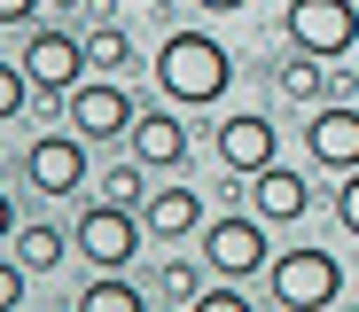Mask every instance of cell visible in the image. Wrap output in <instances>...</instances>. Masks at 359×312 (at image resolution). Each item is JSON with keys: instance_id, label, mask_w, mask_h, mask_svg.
<instances>
[{"instance_id": "obj_1", "label": "cell", "mask_w": 359, "mask_h": 312, "mask_svg": "<svg viewBox=\"0 0 359 312\" xmlns=\"http://www.w3.org/2000/svg\"><path fill=\"white\" fill-rule=\"evenodd\" d=\"M156 86H164L172 109H211V102H226V86H234V55H226L211 32H172V39L156 47Z\"/></svg>"}, {"instance_id": "obj_2", "label": "cell", "mask_w": 359, "mask_h": 312, "mask_svg": "<svg viewBox=\"0 0 359 312\" xmlns=\"http://www.w3.org/2000/svg\"><path fill=\"white\" fill-rule=\"evenodd\" d=\"M141 242H149V219L133 211V203H86L79 211V226H71V250L94 266V273H126L133 258H141Z\"/></svg>"}, {"instance_id": "obj_3", "label": "cell", "mask_w": 359, "mask_h": 312, "mask_svg": "<svg viewBox=\"0 0 359 312\" xmlns=\"http://www.w3.org/2000/svg\"><path fill=\"white\" fill-rule=\"evenodd\" d=\"M266 289L281 312H328L344 297V266H336V250L305 242V250H281V258L266 266Z\"/></svg>"}, {"instance_id": "obj_4", "label": "cell", "mask_w": 359, "mask_h": 312, "mask_svg": "<svg viewBox=\"0 0 359 312\" xmlns=\"http://www.w3.org/2000/svg\"><path fill=\"white\" fill-rule=\"evenodd\" d=\"M203 258H211L219 281H250V273H266V266H273L266 219H258V211H226V219H211V226H203Z\"/></svg>"}, {"instance_id": "obj_5", "label": "cell", "mask_w": 359, "mask_h": 312, "mask_svg": "<svg viewBox=\"0 0 359 312\" xmlns=\"http://www.w3.org/2000/svg\"><path fill=\"white\" fill-rule=\"evenodd\" d=\"M281 24H289V47H297V55L336 62V55L359 47V0H289Z\"/></svg>"}, {"instance_id": "obj_6", "label": "cell", "mask_w": 359, "mask_h": 312, "mask_svg": "<svg viewBox=\"0 0 359 312\" xmlns=\"http://www.w3.org/2000/svg\"><path fill=\"white\" fill-rule=\"evenodd\" d=\"M24 71L39 79V94H47L55 109H63V102L86 86L94 62H86V39H71V32H32V39H24Z\"/></svg>"}, {"instance_id": "obj_7", "label": "cell", "mask_w": 359, "mask_h": 312, "mask_svg": "<svg viewBox=\"0 0 359 312\" xmlns=\"http://www.w3.org/2000/svg\"><path fill=\"white\" fill-rule=\"evenodd\" d=\"M24 179L39 187V196L71 203L79 187H86V133H39V141L24 149Z\"/></svg>"}, {"instance_id": "obj_8", "label": "cell", "mask_w": 359, "mask_h": 312, "mask_svg": "<svg viewBox=\"0 0 359 312\" xmlns=\"http://www.w3.org/2000/svg\"><path fill=\"white\" fill-rule=\"evenodd\" d=\"M63 117H71V133H86V141H117V133H133V125H141L133 94L117 86V79H86V86L63 102Z\"/></svg>"}, {"instance_id": "obj_9", "label": "cell", "mask_w": 359, "mask_h": 312, "mask_svg": "<svg viewBox=\"0 0 359 312\" xmlns=\"http://www.w3.org/2000/svg\"><path fill=\"white\" fill-rule=\"evenodd\" d=\"M305 149L328 172H359V102H320L305 125Z\"/></svg>"}, {"instance_id": "obj_10", "label": "cell", "mask_w": 359, "mask_h": 312, "mask_svg": "<svg viewBox=\"0 0 359 312\" xmlns=\"http://www.w3.org/2000/svg\"><path fill=\"white\" fill-rule=\"evenodd\" d=\"M273 117H258V109H234L226 125H219V164L234 172V179H258L266 164H273Z\"/></svg>"}, {"instance_id": "obj_11", "label": "cell", "mask_w": 359, "mask_h": 312, "mask_svg": "<svg viewBox=\"0 0 359 312\" xmlns=\"http://www.w3.org/2000/svg\"><path fill=\"white\" fill-rule=\"evenodd\" d=\"M243 196H250V211H258L266 226H297V219L313 211V179H305V172H289V164H266V172L243 187Z\"/></svg>"}, {"instance_id": "obj_12", "label": "cell", "mask_w": 359, "mask_h": 312, "mask_svg": "<svg viewBox=\"0 0 359 312\" xmlns=\"http://www.w3.org/2000/svg\"><path fill=\"white\" fill-rule=\"evenodd\" d=\"M141 219H149V234L156 242H188V234H203L211 219H203V187H149V203H141Z\"/></svg>"}, {"instance_id": "obj_13", "label": "cell", "mask_w": 359, "mask_h": 312, "mask_svg": "<svg viewBox=\"0 0 359 312\" xmlns=\"http://www.w3.org/2000/svg\"><path fill=\"white\" fill-rule=\"evenodd\" d=\"M126 141H133V156L149 172H180V164H188V125H180V109H141V125Z\"/></svg>"}, {"instance_id": "obj_14", "label": "cell", "mask_w": 359, "mask_h": 312, "mask_svg": "<svg viewBox=\"0 0 359 312\" xmlns=\"http://www.w3.org/2000/svg\"><path fill=\"white\" fill-rule=\"evenodd\" d=\"M79 312H149V297H141L126 273H94V281L79 289Z\"/></svg>"}, {"instance_id": "obj_15", "label": "cell", "mask_w": 359, "mask_h": 312, "mask_svg": "<svg viewBox=\"0 0 359 312\" xmlns=\"http://www.w3.org/2000/svg\"><path fill=\"white\" fill-rule=\"evenodd\" d=\"M86 62H94L102 79H126V71H133V39H126V24H94V32H86Z\"/></svg>"}, {"instance_id": "obj_16", "label": "cell", "mask_w": 359, "mask_h": 312, "mask_svg": "<svg viewBox=\"0 0 359 312\" xmlns=\"http://www.w3.org/2000/svg\"><path fill=\"white\" fill-rule=\"evenodd\" d=\"M281 94L305 102V109H320V102H328V62H320V55H297L289 71H281Z\"/></svg>"}, {"instance_id": "obj_17", "label": "cell", "mask_w": 359, "mask_h": 312, "mask_svg": "<svg viewBox=\"0 0 359 312\" xmlns=\"http://www.w3.org/2000/svg\"><path fill=\"white\" fill-rule=\"evenodd\" d=\"M16 258H24L32 273L63 266V258H71V250H63V226H16Z\"/></svg>"}, {"instance_id": "obj_18", "label": "cell", "mask_w": 359, "mask_h": 312, "mask_svg": "<svg viewBox=\"0 0 359 312\" xmlns=\"http://www.w3.org/2000/svg\"><path fill=\"white\" fill-rule=\"evenodd\" d=\"M203 266H211V258H203ZM203 266H196V258H172V266L156 273V289H164V297H172L180 312H188V304H196V297L211 289V281H203Z\"/></svg>"}, {"instance_id": "obj_19", "label": "cell", "mask_w": 359, "mask_h": 312, "mask_svg": "<svg viewBox=\"0 0 359 312\" xmlns=\"http://www.w3.org/2000/svg\"><path fill=\"white\" fill-rule=\"evenodd\" d=\"M32 94H39V79L24 71V55H16V62H0V117H24Z\"/></svg>"}, {"instance_id": "obj_20", "label": "cell", "mask_w": 359, "mask_h": 312, "mask_svg": "<svg viewBox=\"0 0 359 312\" xmlns=\"http://www.w3.org/2000/svg\"><path fill=\"white\" fill-rule=\"evenodd\" d=\"M102 196H109V203H149V164H141V156L117 164V172L102 179Z\"/></svg>"}, {"instance_id": "obj_21", "label": "cell", "mask_w": 359, "mask_h": 312, "mask_svg": "<svg viewBox=\"0 0 359 312\" xmlns=\"http://www.w3.org/2000/svg\"><path fill=\"white\" fill-rule=\"evenodd\" d=\"M24 289H32V266H24V258H8V266H0V312H16V304H24Z\"/></svg>"}, {"instance_id": "obj_22", "label": "cell", "mask_w": 359, "mask_h": 312, "mask_svg": "<svg viewBox=\"0 0 359 312\" xmlns=\"http://www.w3.org/2000/svg\"><path fill=\"white\" fill-rule=\"evenodd\" d=\"M188 312H250V297H243V289L226 281V289H203V297H196Z\"/></svg>"}, {"instance_id": "obj_23", "label": "cell", "mask_w": 359, "mask_h": 312, "mask_svg": "<svg viewBox=\"0 0 359 312\" xmlns=\"http://www.w3.org/2000/svg\"><path fill=\"white\" fill-rule=\"evenodd\" d=\"M336 226L359 234V172H344V187H336Z\"/></svg>"}, {"instance_id": "obj_24", "label": "cell", "mask_w": 359, "mask_h": 312, "mask_svg": "<svg viewBox=\"0 0 359 312\" xmlns=\"http://www.w3.org/2000/svg\"><path fill=\"white\" fill-rule=\"evenodd\" d=\"M39 16V0H0V24H32Z\"/></svg>"}, {"instance_id": "obj_25", "label": "cell", "mask_w": 359, "mask_h": 312, "mask_svg": "<svg viewBox=\"0 0 359 312\" xmlns=\"http://www.w3.org/2000/svg\"><path fill=\"white\" fill-rule=\"evenodd\" d=\"M196 8H211V16H234V8H250V0H196Z\"/></svg>"}, {"instance_id": "obj_26", "label": "cell", "mask_w": 359, "mask_h": 312, "mask_svg": "<svg viewBox=\"0 0 359 312\" xmlns=\"http://www.w3.org/2000/svg\"><path fill=\"white\" fill-rule=\"evenodd\" d=\"M55 8H86V0H55Z\"/></svg>"}, {"instance_id": "obj_27", "label": "cell", "mask_w": 359, "mask_h": 312, "mask_svg": "<svg viewBox=\"0 0 359 312\" xmlns=\"http://www.w3.org/2000/svg\"><path fill=\"white\" fill-rule=\"evenodd\" d=\"M351 297H359V281H351Z\"/></svg>"}, {"instance_id": "obj_28", "label": "cell", "mask_w": 359, "mask_h": 312, "mask_svg": "<svg viewBox=\"0 0 359 312\" xmlns=\"http://www.w3.org/2000/svg\"><path fill=\"white\" fill-rule=\"evenodd\" d=\"M141 8H149V0H141Z\"/></svg>"}, {"instance_id": "obj_29", "label": "cell", "mask_w": 359, "mask_h": 312, "mask_svg": "<svg viewBox=\"0 0 359 312\" xmlns=\"http://www.w3.org/2000/svg\"><path fill=\"white\" fill-rule=\"evenodd\" d=\"M16 312H24V304H16Z\"/></svg>"}]
</instances>
